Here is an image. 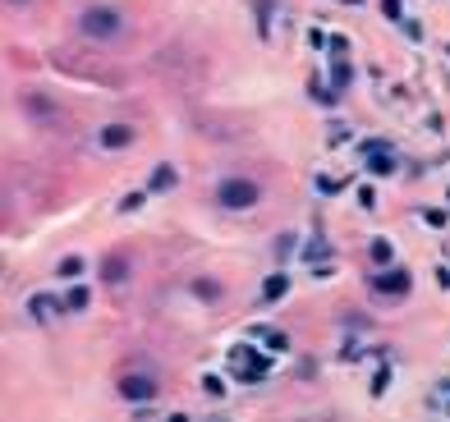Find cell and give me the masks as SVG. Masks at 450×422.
<instances>
[{
    "instance_id": "15",
    "label": "cell",
    "mask_w": 450,
    "mask_h": 422,
    "mask_svg": "<svg viewBox=\"0 0 450 422\" xmlns=\"http://www.w3.org/2000/svg\"><path fill=\"white\" fill-rule=\"evenodd\" d=\"M70 308H74V312L87 308V289H70Z\"/></svg>"
},
{
    "instance_id": "6",
    "label": "cell",
    "mask_w": 450,
    "mask_h": 422,
    "mask_svg": "<svg viewBox=\"0 0 450 422\" xmlns=\"http://www.w3.org/2000/svg\"><path fill=\"white\" fill-rule=\"evenodd\" d=\"M124 276H129V257L124 252H111V257L101 262V280H111V284H120Z\"/></svg>"
},
{
    "instance_id": "1",
    "label": "cell",
    "mask_w": 450,
    "mask_h": 422,
    "mask_svg": "<svg viewBox=\"0 0 450 422\" xmlns=\"http://www.w3.org/2000/svg\"><path fill=\"white\" fill-rule=\"evenodd\" d=\"M78 28H83V37H92V42H111V37L124 28V18H120V9L97 5V9H87V14L78 18Z\"/></svg>"
},
{
    "instance_id": "12",
    "label": "cell",
    "mask_w": 450,
    "mask_h": 422,
    "mask_svg": "<svg viewBox=\"0 0 450 422\" xmlns=\"http://www.w3.org/2000/svg\"><path fill=\"white\" fill-rule=\"evenodd\" d=\"M202 390H207V395H212V399H221V395H225V386H221V381H216V377H202Z\"/></svg>"
},
{
    "instance_id": "9",
    "label": "cell",
    "mask_w": 450,
    "mask_h": 422,
    "mask_svg": "<svg viewBox=\"0 0 450 422\" xmlns=\"http://www.w3.org/2000/svg\"><path fill=\"white\" fill-rule=\"evenodd\" d=\"M285 289H290V280H285V276H271V280H267V289H262V294H267V299H280Z\"/></svg>"
},
{
    "instance_id": "14",
    "label": "cell",
    "mask_w": 450,
    "mask_h": 422,
    "mask_svg": "<svg viewBox=\"0 0 450 422\" xmlns=\"http://www.w3.org/2000/svg\"><path fill=\"white\" fill-rule=\"evenodd\" d=\"M373 257H377V262H390V243H386V239L373 243Z\"/></svg>"
},
{
    "instance_id": "4",
    "label": "cell",
    "mask_w": 450,
    "mask_h": 422,
    "mask_svg": "<svg viewBox=\"0 0 450 422\" xmlns=\"http://www.w3.org/2000/svg\"><path fill=\"white\" fill-rule=\"evenodd\" d=\"M234 372H239V377H248V381H258V377H267V362H262L258 353L234 349Z\"/></svg>"
},
{
    "instance_id": "10",
    "label": "cell",
    "mask_w": 450,
    "mask_h": 422,
    "mask_svg": "<svg viewBox=\"0 0 450 422\" xmlns=\"http://www.w3.org/2000/svg\"><path fill=\"white\" fill-rule=\"evenodd\" d=\"M170 184H175V170H170V165H161V170L152 174V189H170Z\"/></svg>"
},
{
    "instance_id": "13",
    "label": "cell",
    "mask_w": 450,
    "mask_h": 422,
    "mask_svg": "<svg viewBox=\"0 0 450 422\" xmlns=\"http://www.w3.org/2000/svg\"><path fill=\"white\" fill-rule=\"evenodd\" d=\"M78 271H83V262H78V257H65L60 262V276H78Z\"/></svg>"
},
{
    "instance_id": "2",
    "label": "cell",
    "mask_w": 450,
    "mask_h": 422,
    "mask_svg": "<svg viewBox=\"0 0 450 422\" xmlns=\"http://www.w3.org/2000/svg\"><path fill=\"white\" fill-rule=\"evenodd\" d=\"M216 202H221V207H230V211L253 207V202H258V184H248V179H230V184H221V189H216Z\"/></svg>"
},
{
    "instance_id": "5",
    "label": "cell",
    "mask_w": 450,
    "mask_h": 422,
    "mask_svg": "<svg viewBox=\"0 0 450 422\" xmlns=\"http://www.w3.org/2000/svg\"><path fill=\"white\" fill-rule=\"evenodd\" d=\"M377 294H409V276L405 271H381V276L373 280Z\"/></svg>"
},
{
    "instance_id": "7",
    "label": "cell",
    "mask_w": 450,
    "mask_h": 422,
    "mask_svg": "<svg viewBox=\"0 0 450 422\" xmlns=\"http://www.w3.org/2000/svg\"><path fill=\"white\" fill-rule=\"evenodd\" d=\"M124 143H133L129 124H111V129H101V147H124Z\"/></svg>"
},
{
    "instance_id": "11",
    "label": "cell",
    "mask_w": 450,
    "mask_h": 422,
    "mask_svg": "<svg viewBox=\"0 0 450 422\" xmlns=\"http://www.w3.org/2000/svg\"><path fill=\"white\" fill-rule=\"evenodd\" d=\"M368 170H373V174H390V170H395V161H390V156H373V165H368Z\"/></svg>"
},
{
    "instance_id": "8",
    "label": "cell",
    "mask_w": 450,
    "mask_h": 422,
    "mask_svg": "<svg viewBox=\"0 0 450 422\" xmlns=\"http://www.w3.org/2000/svg\"><path fill=\"white\" fill-rule=\"evenodd\" d=\"M28 308H33V317H37V321H46V317H55V308H60V303L46 299V294H33V299H28Z\"/></svg>"
},
{
    "instance_id": "3",
    "label": "cell",
    "mask_w": 450,
    "mask_h": 422,
    "mask_svg": "<svg viewBox=\"0 0 450 422\" xmlns=\"http://www.w3.org/2000/svg\"><path fill=\"white\" fill-rule=\"evenodd\" d=\"M120 395L133 399V404H148V399L156 395V377L152 372H124L120 377Z\"/></svg>"
},
{
    "instance_id": "16",
    "label": "cell",
    "mask_w": 450,
    "mask_h": 422,
    "mask_svg": "<svg viewBox=\"0 0 450 422\" xmlns=\"http://www.w3.org/2000/svg\"><path fill=\"white\" fill-rule=\"evenodd\" d=\"M446 409H450V404H446Z\"/></svg>"
}]
</instances>
